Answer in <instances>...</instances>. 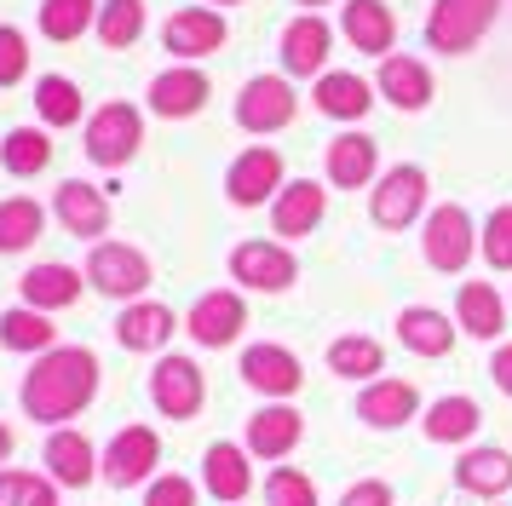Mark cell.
Returning <instances> with one entry per match:
<instances>
[{"mask_svg": "<svg viewBox=\"0 0 512 506\" xmlns=\"http://www.w3.org/2000/svg\"><path fill=\"white\" fill-rule=\"evenodd\" d=\"M489 380L501 386V397H512V345H495V357H489Z\"/></svg>", "mask_w": 512, "mask_h": 506, "instance_id": "46", "label": "cell"}, {"mask_svg": "<svg viewBox=\"0 0 512 506\" xmlns=\"http://www.w3.org/2000/svg\"><path fill=\"white\" fill-rule=\"evenodd\" d=\"M265 506H317V483L300 466H271L265 478Z\"/></svg>", "mask_w": 512, "mask_h": 506, "instance_id": "41", "label": "cell"}, {"mask_svg": "<svg viewBox=\"0 0 512 506\" xmlns=\"http://www.w3.org/2000/svg\"><path fill=\"white\" fill-rule=\"evenodd\" d=\"M35 110H41L47 127H75L81 121V87L70 75H41L35 81Z\"/></svg>", "mask_w": 512, "mask_h": 506, "instance_id": "37", "label": "cell"}, {"mask_svg": "<svg viewBox=\"0 0 512 506\" xmlns=\"http://www.w3.org/2000/svg\"><path fill=\"white\" fill-rule=\"evenodd\" d=\"M328 52H334V29H328L317 12H300V18L282 29V69L288 75H323L328 69Z\"/></svg>", "mask_w": 512, "mask_h": 506, "instance_id": "17", "label": "cell"}, {"mask_svg": "<svg viewBox=\"0 0 512 506\" xmlns=\"http://www.w3.org/2000/svg\"><path fill=\"white\" fill-rule=\"evenodd\" d=\"M0 506H58V483L47 472H12V466H0Z\"/></svg>", "mask_w": 512, "mask_h": 506, "instance_id": "40", "label": "cell"}, {"mask_svg": "<svg viewBox=\"0 0 512 506\" xmlns=\"http://www.w3.org/2000/svg\"><path fill=\"white\" fill-rule=\"evenodd\" d=\"M208 75L202 69H190V64H173L162 69L156 81H150V110L167 115V121H185V115H196L202 104H208Z\"/></svg>", "mask_w": 512, "mask_h": 506, "instance_id": "22", "label": "cell"}, {"mask_svg": "<svg viewBox=\"0 0 512 506\" xmlns=\"http://www.w3.org/2000/svg\"><path fill=\"white\" fill-rule=\"evenodd\" d=\"M144 35V0H104L98 6V41L121 52V46H133Z\"/></svg>", "mask_w": 512, "mask_h": 506, "instance_id": "38", "label": "cell"}, {"mask_svg": "<svg viewBox=\"0 0 512 506\" xmlns=\"http://www.w3.org/2000/svg\"><path fill=\"white\" fill-rule=\"evenodd\" d=\"M18 294L35 311H64V305L81 299V271H70V265H35V271L18 276Z\"/></svg>", "mask_w": 512, "mask_h": 506, "instance_id": "32", "label": "cell"}, {"mask_svg": "<svg viewBox=\"0 0 512 506\" xmlns=\"http://www.w3.org/2000/svg\"><path fill=\"white\" fill-rule=\"evenodd\" d=\"M156 466H162V437L150 426H121L98 455V478L110 489H139V483L156 478Z\"/></svg>", "mask_w": 512, "mask_h": 506, "instance_id": "4", "label": "cell"}, {"mask_svg": "<svg viewBox=\"0 0 512 506\" xmlns=\"http://www.w3.org/2000/svg\"><path fill=\"white\" fill-rule=\"evenodd\" d=\"M173 328H179V317L167 305L133 299V305H121V317H116V340H121V351H162L173 340Z\"/></svg>", "mask_w": 512, "mask_h": 506, "instance_id": "25", "label": "cell"}, {"mask_svg": "<svg viewBox=\"0 0 512 506\" xmlns=\"http://www.w3.org/2000/svg\"><path fill=\"white\" fill-rule=\"evenodd\" d=\"M311 104L334 121H363L369 115V81L363 75H351V69H323L317 75V87H311Z\"/></svg>", "mask_w": 512, "mask_h": 506, "instance_id": "30", "label": "cell"}, {"mask_svg": "<svg viewBox=\"0 0 512 506\" xmlns=\"http://www.w3.org/2000/svg\"><path fill=\"white\" fill-rule=\"evenodd\" d=\"M328 213V190L317 179H288L271 202V230L277 236H311Z\"/></svg>", "mask_w": 512, "mask_h": 506, "instance_id": "20", "label": "cell"}, {"mask_svg": "<svg viewBox=\"0 0 512 506\" xmlns=\"http://www.w3.org/2000/svg\"><path fill=\"white\" fill-rule=\"evenodd\" d=\"M0 345L6 351H29V357H41L58 345V328H52L47 311H35V305H12L6 317H0Z\"/></svg>", "mask_w": 512, "mask_h": 506, "instance_id": "33", "label": "cell"}, {"mask_svg": "<svg viewBox=\"0 0 512 506\" xmlns=\"http://www.w3.org/2000/svg\"><path fill=\"white\" fill-rule=\"evenodd\" d=\"M426 207V173L415 161H403L392 173H380V184L369 190V219L380 230H409Z\"/></svg>", "mask_w": 512, "mask_h": 506, "instance_id": "7", "label": "cell"}, {"mask_svg": "<svg viewBox=\"0 0 512 506\" xmlns=\"http://www.w3.org/2000/svg\"><path fill=\"white\" fill-rule=\"evenodd\" d=\"M455 483H461V495L501 501L512 489V455L507 449H489V443H472V449H461V460H455Z\"/></svg>", "mask_w": 512, "mask_h": 506, "instance_id": "21", "label": "cell"}, {"mask_svg": "<svg viewBox=\"0 0 512 506\" xmlns=\"http://www.w3.org/2000/svg\"><path fill=\"white\" fill-rule=\"evenodd\" d=\"M98 357L87 345H52L35 357V368L24 374V386H18V403H24L29 420H41V426H64L75 414L87 409L98 397Z\"/></svg>", "mask_w": 512, "mask_h": 506, "instance_id": "1", "label": "cell"}, {"mask_svg": "<svg viewBox=\"0 0 512 506\" xmlns=\"http://www.w3.org/2000/svg\"><path fill=\"white\" fill-rule=\"evenodd\" d=\"M242 328H248V305H242V294H236V288H213V294H202L185 311V334L196 345H208V351L242 340Z\"/></svg>", "mask_w": 512, "mask_h": 506, "instance_id": "12", "label": "cell"}, {"mask_svg": "<svg viewBox=\"0 0 512 506\" xmlns=\"http://www.w3.org/2000/svg\"><path fill=\"white\" fill-rule=\"evenodd\" d=\"M420 414V391L409 380H369L357 391V420L374 426V432H397Z\"/></svg>", "mask_w": 512, "mask_h": 506, "instance_id": "18", "label": "cell"}, {"mask_svg": "<svg viewBox=\"0 0 512 506\" xmlns=\"http://www.w3.org/2000/svg\"><path fill=\"white\" fill-rule=\"evenodd\" d=\"M87 282H93L98 294L133 305L150 288V259L139 248H127V242H93V253H87Z\"/></svg>", "mask_w": 512, "mask_h": 506, "instance_id": "8", "label": "cell"}, {"mask_svg": "<svg viewBox=\"0 0 512 506\" xmlns=\"http://www.w3.org/2000/svg\"><path fill=\"white\" fill-rule=\"evenodd\" d=\"M93 18H98V0H47L41 6V35L47 41H81Z\"/></svg>", "mask_w": 512, "mask_h": 506, "instance_id": "39", "label": "cell"}, {"mask_svg": "<svg viewBox=\"0 0 512 506\" xmlns=\"http://www.w3.org/2000/svg\"><path fill=\"white\" fill-rule=\"evenodd\" d=\"M277 190H282V156L271 144L242 150L231 161V173H225V196L236 207H265V202H277Z\"/></svg>", "mask_w": 512, "mask_h": 506, "instance_id": "13", "label": "cell"}, {"mask_svg": "<svg viewBox=\"0 0 512 506\" xmlns=\"http://www.w3.org/2000/svg\"><path fill=\"white\" fill-rule=\"evenodd\" d=\"M41 230H47L41 202H29V196H6L0 202V253H24Z\"/></svg>", "mask_w": 512, "mask_h": 506, "instance_id": "36", "label": "cell"}, {"mask_svg": "<svg viewBox=\"0 0 512 506\" xmlns=\"http://www.w3.org/2000/svg\"><path fill=\"white\" fill-rule=\"evenodd\" d=\"M150 403L162 420H196L202 403H208V380L190 357H156L150 368Z\"/></svg>", "mask_w": 512, "mask_h": 506, "instance_id": "5", "label": "cell"}, {"mask_svg": "<svg viewBox=\"0 0 512 506\" xmlns=\"http://www.w3.org/2000/svg\"><path fill=\"white\" fill-rule=\"evenodd\" d=\"M0 161H6V173L35 179V173H47L52 167V138L41 133V127H12L6 144H0Z\"/></svg>", "mask_w": 512, "mask_h": 506, "instance_id": "35", "label": "cell"}, {"mask_svg": "<svg viewBox=\"0 0 512 506\" xmlns=\"http://www.w3.org/2000/svg\"><path fill=\"white\" fill-rule=\"evenodd\" d=\"M420 253H426V265L443 276H461L466 259L478 253V225H472V213L461 202H443L426 213V230H420Z\"/></svg>", "mask_w": 512, "mask_h": 506, "instance_id": "2", "label": "cell"}, {"mask_svg": "<svg viewBox=\"0 0 512 506\" xmlns=\"http://www.w3.org/2000/svg\"><path fill=\"white\" fill-rule=\"evenodd\" d=\"M58 225L70 230V236H81V242L104 236L110 230V196L81 179H64L58 184Z\"/></svg>", "mask_w": 512, "mask_h": 506, "instance_id": "24", "label": "cell"}, {"mask_svg": "<svg viewBox=\"0 0 512 506\" xmlns=\"http://www.w3.org/2000/svg\"><path fill=\"white\" fill-rule=\"evenodd\" d=\"M144 506H196V483L185 472H162V478H150V489H144Z\"/></svg>", "mask_w": 512, "mask_h": 506, "instance_id": "44", "label": "cell"}, {"mask_svg": "<svg viewBox=\"0 0 512 506\" xmlns=\"http://www.w3.org/2000/svg\"><path fill=\"white\" fill-rule=\"evenodd\" d=\"M328 368L340 380H369V374L386 368V345L369 340V334H340V340L328 345Z\"/></svg>", "mask_w": 512, "mask_h": 506, "instance_id": "34", "label": "cell"}, {"mask_svg": "<svg viewBox=\"0 0 512 506\" xmlns=\"http://www.w3.org/2000/svg\"><path fill=\"white\" fill-rule=\"evenodd\" d=\"M374 167H380V150H374L369 133H340L328 144V184H340V190H363L374 179Z\"/></svg>", "mask_w": 512, "mask_h": 506, "instance_id": "31", "label": "cell"}, {"mask_svg": "<svg viewBox=\"0 0 512 506\" xmlns=\"http://www.w3.org/2000/svg\"><path fill=\"white\" fill-rule=\"evenodd\" d=\"M305 437V414L294 409V403H265V409L248 414V455L254 460H288L294 449H300Z\"/></svg>", "mask_w": 512, "mask_h": 506, "instance_id": "14", "label": "cell"}, {"mask_svg": "<svg viewBox=\"0 0 512 506\" xmlns=\"http://www.w3.org/2000/svg\"><path fill=\"white\" fill-rule=\"evenodd\" d=\"M300 6H328V0H300Z\"/></svg>", "mask_w": 512, "mask_h": 506, "instance_id": "49", "label": "cell"}, {"mask_svg": "<svg viewBox=\"0 0 512 506\" xmlns=\"http://www.w3.org/2000/svg\"><path fill=\"white\" fill-rule=\"evenodd\" d=\"M300 110V98L288 87V75H254L236 98V127L242 133H282Z\"/></svg>", "mask_w": 512, "mask_h": 506, "instance_id": "10", "label": "cell"}, {"mask_svg": "<svg viewBox=\"0 0 512 506\" xmlns=\"http://www.w3.org/2000/svg\"><path fill=\"white\" fill-rule=\"evenodd\" d=\"M478 248H484L489 271H512V202L495 207L484 219V230H478Z\"/></svg>", "mask_w": 512, "mask_h": 506, "instance_id": "42", "label": "cell"}, {"mask_svg": "<svg viewBox=\"0 0 512 506\" xmlns=\"http://www.w3.org/2000/svg\"><path fill=\"white\" fill-rule=\"evenodd\" d=\"M231 276L242 288H254V294H282V288H294V276H300V259L282 248V242H236L231 248Z\"/></svg>", "mask_w": 512, "mask_h": 506, "instance_id": "9", "label": "cell"}, {"mask_svg": "<svg viewBox=\"0 0 512 506\" xmlns=\"http://www.w3.org/2000/svg\"><path fill=\"white\" fill-rule=\"evenodd\" d=\"M24 75H29V41H24V29L0 23V87H18Z\"/></svg>", "mask_w": 512, "mask_h": 506, "instance_id": "43", "label": "cell"}, {"mask_svg": "<svg viewBox=\"0 0 512 506\" xmlns=\"http://www.w3.org/2000/svg\"><path fill=\"white\" fill-rule=\"evenodd\" d=\"M242 380H248L265 403H288V397L305 386V368H300V357H294L288 345L259 340V345L242 351Z\"/></svg>", "mask_w": 512, "mask_h": 506, "instance_id": "11", "label": "cell"}, {"mask_svg": "<svg viewBox=\"0 0 512 506\" xmlns=\"http://www.w3.org/2000/svg\"><path fill=\"white\" fill-rule=\"evenodd\" d=\"M455 317H443L438 305H409V311H397V340L409 345L415 357H449V345H455Z\"/></svg>", "mask_w": 512, "mask_h": 506, "instance_id": "28", "label": "cell"}, {"mask_svg": "<svg viewBox=\"0 0 512 506\" xmlns=\"http://www.w3.org/2000/svg\"><path fill=\"white\" fill-rule=\"evenodd\" d=\"M41 466H47V478L58 483V489H87V483L98 478V449L81 432L58 426V432L47 437V449H41Z\"/></svg>", "mask_w": 512, "mask_h": 506, "instance_id": "19", "label": "cell"}, {"mask_svg": "<svg viewBox=\"0 0 512 506\" xmlns=\"http://www.w3.org/2000/svg\"><path fill=\"white\" fill-rule=\"evenodd\" d=\"M374 92L386 104H397V110H426L432 104V69L420 64V58H409V52H392V58H380Z\"/></svg>", "mask_w": 512, "mask_h": 506, "instance_id": "23", "label": "cell"}, {"mask_svg": "<svg viewBox=\"0 0 512 506\" xmlns=\"http://www.w3.org/2000/svg\"><path fill=\"white\" fill-rule=\"evenodd\" d=\"M495 12H501V0H438L432 18H426V46L461 58V52H472L489 35Z\"/></svg>", "mask_w": 512, "mask_h": 506, "instance_id": "3", "label": "cell"}, {"mask_svg": "<svg viewBox=\"0 0 512 506\" xmlns=\"http://www.w3.org/2000/svg\"><path fill=\"white\" fill-rule=\"evenodd\" d=\"M213 6H242V0H213Z\"/></svg>", "mask_w": 512, "mask_h": 506, "instance_id": "48", "label": "cell"}, {"mask_svg": "<svg viewBox=\"0 0 512 506\" xmlns=\"http://www.w3.org/2000/svg\"><path fill=\"white\" fill-rule=\"evenodd\" d=\"M12 449H18V437H12V426H0V466L12 460Z\"/></svg>", "mask_w": 512, "mask_h": 506, "instance_id": "47", "label": "cell"}, {"mask_svg": "<svg viewBox=\"0 0 512 506\" xmlns=\"http://www.w3.org/2000/svg\"><path fill=\"white\" fill-rule=\"evenodd\" d=\"M455 322H461V334H472V340H495L507 328V299H501V288L495 282H461Z\"/></svg>", "mask_w": 512, "mask_h": 506, "instance_id": "27", "label": "cell"}, {"mask_svg": "<svg viewBox=\"0 0 512 506\" xmlns=\"http://www.w3.org/2000/svg\"><path fill=\"white\" fill-rule=\"evenodd\" d=\"M478 426H484V409H478L472 397H461V391L438 397L432 409L420 414V432H426V443H443V449L472 443V437H478Z\"/></svg>", "mask_w": 512, "mask_h": 506, "instance_id": "26", "label": "cell"}, {"mask_svg": "<svg viewBox=\"0 0 512 506\" xmlns=\"http://www.w3.org/2000/svg\"><path fill=\"white\" fill-rule=\"evenodd\" d=\"M144 144V115L133 110V104H104V110H93V121H87V156L98 161V167H127V161L139 156Z\"/></svg>", "mask_w": 512, "mask_h": 506, "instance_id": "6", "label": "cell"}, {"mask_svg": "<svg viewBox=\"0 0 512 506\" xmlns=\"http://www.w3.org/2000/svg\"><path fill=\"white\" fill-rule=\"evenodd\" d=\"M397 495H392V483L386 478H357L346 489V495H340V506H392Z\"/></svg>", "mask_w": 512, "mask_h": 506, "instance_id": "45", "label": "cell"}, {"mask_svg": "<svg viewBox=\"0 0 512 506\" xmlns=\"http://www.w3.org/2000/svg\"><path fill=\"white\" fill-rule=\"evenodd\" d=\"M346 41L369 58H392L397 41V18L386 0H346Z\"/></svg>", "mask_w": 512, "mask_h": 506, "instance_id": "29", "label": "cell"}, {"mask_svg": "<svg viewBox=\"0 0 512 506\" xmlns=\"http://www.w3.org/2000/svg\"><path fill=\"white\" fill-rule=\"evenodd\" d=\"M225 18L219 12H208V6H185V12H173V18L162 23V46L173 52V58H208V52H219L225 46Z\"/></svg>", "mask_w": 512, "mask_h": 506, "instance_id": "15", "label": "cell"}, {"mask_svg": "<svg viewBox=\"0 0 512 506\" xmlns=\"http://www.w3.org/2000/svg\"><path fill=\"white\" fill-rule=\"evenodd\" d=\"M202 489H208L213 501L242 506L248 489H254V455L242 443H213L208 455H202Z\"/></svg>", "mask_w": 512, "mask_h": 506, "instance_id": "16", "label": "cell"}]
</instances>
